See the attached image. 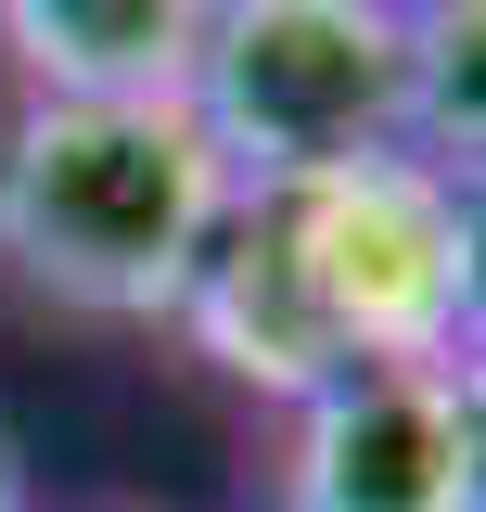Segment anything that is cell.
<instances>
[{"label":"cell","mask_w":486,"mask_h":512,"mask_svg":"<svg viewBox=\"0 0 486 512\" xmlns=\"http://www.w3.org/2000/svg\"><path fill=\"white\" fill-rule=\"evenodd\" d=\"M180 308L243 384H282V397L359 359H448V333L474 308V218L423 154L231 192Z\"/></svg>","instance_id":"1"},{"label":"cell","mask_w":486,"mask_h":512,"mask_svg":"<svg viewBox=\"0 0 486 512\" xmlns=\"http://www.w3.org/2000/svg\"><path fill=\"white\" fill-rule=\"evenodd\" d=\"M231 218V167L180 90H39L0 128V256L90 320H154Z\"/></svg>","instance_id":"2"},{"label":"cell","mask_w":486,"mask_h":512,"mask_svg":"<svg viewBox=\"0 0 486 512\" xmlns=\"http://www.w3.org/2000/svg\"><path fill=\"white\" fill-rule=\"evenodd\" d=\"M461 39L397 26L384 0H218L180 103L205 116L231 192H282V180H333V167H371V154H410V128L448 103V52Z\"/></svg>","instance_id":"3"},{"label":"cell","mask_w":486,"mask_h":512,"mask_svg":"<svg viewBox=\"0 0 486 512\" xmlns=\"http://www.w3.org/2000/svg\"><path fill=\"white\" fill-rule=\"evenodd\" d=\"M295 512H474V384L359 359L295 397Z\"/></svg>","instance_id":"4"},{"label":"cell","mask_w":486,"mask_h":512,"mask_svg":"<svg viewBox=\"0 0 486 512\" xmlns=\"http://www.w3.org/2000/svg\"><path fill=\"white\" fill-rule=\"evenodd\" d=\"M218 0H0V52L26 90H180Z\"/></svg>","instance_id":"5"},{"label":"cell","mask_w":486,"mask_h":512,"mask_svg":"<svg viewBox=\"0 0 486 512\" xmlns=\"http://www.w3.org/2000/svg\"><path fill=\"white\" fill-rule=\"evenodd\" d=\"M384 13H397V26H423V39H461V26H474V0H384Z\"/></svg>","instance_id":"6"},{"label":"cell","mask_w":486,"mask_h":512,"mask_svg":"<svg viewBox=\"0 0 486 512\" xmlns=\"http://www.w3.org/2000/svg\"><path fill=\"white\" fill-rule=\"evenodd\" d=\"M0 512H13V448H0Z\"/></svg>","instance_id":"7"}]
</instances>
